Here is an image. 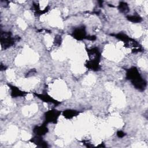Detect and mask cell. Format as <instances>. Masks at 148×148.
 Returning a JSON list of instances; mask_svg holds the SVG:
<instances>
[{
	"instance_id": "cell-3",
	"label": "cell",
	"mask_w": 148,
	"mask_h": 148,
	"mask_svg": "<svg viewBox=\"0 0 148 148\" xmlns=\"http://www.w3.org/2000/svg\"><path fill=\"white\" fill-rule=\"evenodd\" d=\"M61 111L53 109L47 111L45 113V122L44 123L47 124L48 123L56 124L59 116L61 114Z\"/></svg>"
},
{
	"instance_id": "cell-9",
	"label": "cell",
	"mask_w": 148,
	"mask_h": 148,
	"mask_svg": "<svg viewBox=\"0 0 148 148\" xmlns=\"http://www.w3.org/2000/svg\"><path fill=\"white\" fill-rule=\"evenodd\" d=\"M29 141L35 145H36L37 146L40 147H47L48 146V145L47 142L43 140L42 138V136H35L33 138H32Z\"/></svg>"
},
{
	"instance_id": "cell-5",
	"label": "cell",
	"mask_w": 148,
	"mask_h": 148,
	"mask_svg": "<svg viewBox=\"0 0 148 148\" xmlns=\"http://www.w3.org/2000/svg\"><path fill=\"white\" fill-rule=\"evenodd\" d=\"M34 94L39 99H40V100H42V101H43L45 102L53 103L54 105H58L60 103V102L54 99L53 97H51V96H50L49 95H48L47 94H38V93L35 92Z\"/></svg>"
},
{
	"instance_id": "cell-17",
	"label": "cell",
	"mask_w": 148,
	"mask_h": 148,
	"mask_svg": "<svg viewBox=\"0 0 148 148\" xmlns=\"http://www.w3.org/2000/svg\"><path fill=\"white\" fill-rule=\"evenodd\" d=\"M6 68V67L5 66H3V65L2 64H1V71H2V70H5V69Z\"/></svg>"
},
{
	"instance_id": "cell-4",
	"label": "cell",
	"mask_w": 148,
	"mask_h": 148,
	"mask_svg": "<svg viewBox=\"0 0 148 148\" xmlns=\"http://www.w3.org/2000/svg\"><path fill=\"white\" fill-rule=\"evenodd\" d=\"M72 36L78 40L85 39L87 36L86 28L84 26H81L75 29L72 33Z\"/></svg>"
},
{
	"instance_id": "cell-2",
	"label": "cell",
	"mask_w": 148,
	"mask_h": 148,
	"mask_svg": "<svg viewBox=\"0 0 148 148\" xmlns=\"http://www.w3.org/2000/svg\"><path fill=\"white\" fill-rule=\"evenodd\" d=\"M16 40L15 38L12 36L10 32H1V44L5 49L13 46Z\"/></svg>"
},
{
	"instance_id": "cell-13",
	"label": "cell",
	"mask_w": 148,
	"mask_h": 148,
	"mask_svg": "<svg viewBox=\"0 0 148 148\" xmlns=\"http://www.w3.org/2000/svg\"><path fill=\"white\" fill-rule=\"evenodd\" d=\"M127 18L128 21L132 22V23H140L142 20V17L140 16H139V15H136V14L128 16H127Z\"/></svg>"
},
{
	"instance_id": "cell-18",
	"label": "cell",
	"mask_w": 148,
	"mask_h": 148,
	"mask_svg": "<svg viewBox=\"0 0 148 148\" xmlns=\"http://www.w3.org/2000/svg\"><path fill=\"white\" fill-rule=\"evenodd\" d=\"M103 143H101L100 145H98V147H105V145H103Z\"/></svg>"
},
{
	"instance_id": "cell-14",
	"label": "cell",
	"mask_w": 148,
	"mask_h": 148,
	"mask_svg": "<svg viewBox=\"0 0 148 148\" xmlns=\"http://www.w3.org/2000/svg\"><path fill=\"white\" fill-rule=\"evenodd\" d=\"M61 42H62L61 37L60 35H57L54 39V43L57 46H60L61 43Z\"/></svg>"
},
{
	"instance_id": "cell-15",
	"label": "cell",
	"mask_w": 148,
	"mask_h": 148,
	"mask_svg": "<svg viewBox=\"0 0 148 148\" xmlns=\"http://www.w3.org/2000/svg\"><path fill=\"white\" fill-rule=\"evenodd\" d=\"M125 135V134L124 132H123L122 131H118L117 132V136L120 138H123Z\"/></svg>"
},
{
	"instance_id": "cell-8",
	"label": "cell",
	"mask_w": 148,
	"mask_h": 148,
	"mask_svg": "<svg viewBox=\"0 0 148 148\" xmlns=\"http://www.w3.org/2000/svg\"><path fill=\"white\" fill-rule=\"evenodd\" d=\"M8 85L10 87V89L11 91L10 95L13 98H17L18 97H24L27 94V92L21 90L18 87L14 86H13L9 84H8Z\"/></svg>"
},
{
	"instance_id": "cell-6",
	"label": "cell",
	"mask_w": 148,
	"mask_h": 148,
	"mask_svg": "<svg viewBox=\"0 0 148 148\" xmlns=\"http://www.w3.org/2000/svg\"><path fill=\"white\" fill-rule=\"evenodd\" d=\"M90 60H97L100 61L101 54L98 48L95 47L87 50Z\"/></svg>"
},
{
	"instance_id": "cell-12",
	"label": "cell",
	"mask_w": 148,
	"mask_h": 148,
	"mask_svg": "<svg viewBox=\"0 0 148 148\" xmlns=\"http://www.w3.org/2000/svg\"><path fill=\"white\" fill-rule=\"evenodd\" d=\"M118 9L121 13H127L129 12L128 5L126 2H120L118 6Z\"/></svg>"
},
{
	"instance_id": "cell-7",
	"label": "cell",
	"mask_w": 148,
	"mask_h": 148,
	"mask_svg": "<svg viewBox=\"0 0 148 148\" xmlns=\"http://www.w3.org/2000/svg\"><path fill=\"white\" fill-rule=\"evenodd\" d=\"M46 125V124L43 123L40 125H36L33 129L34 133L37 136H42L45 135V134H46V133L48 132L49 131Z\"/></svg>"
},
{
	"instance_id": "cell-11",
	"label": "cell",
	"mask_w": 148,
	"mask_h": 148,
	"mask_svg": "<svg viewBox=\"0 0 148 148\" xmlns=\"http://www.w3.org/2000/svg\"><path fill=\"white\" fill-rule=\"evenodd\" d=\"M80 113V112L73 109H66L62 112V115L65 119H71L73 117L77 116Z\"/></svg>"
},
{
	"instance_id": "cell-10",
	"label": "cell",
	"mask_w": 148,
	"mask_h": 148,
	"mask_svg": "<svg viewBox=\"0 0 148 148\" xmlns=\"http://www.w3.org/2000/svg\"><path fill=\"white\" fill-rule=\"evenodd\" d=\"M99 61L97 60H88L86 62L85 65L86 66L92 71H98L100 69V65H99Z\"/></svg>"
},
{
	"instance_id": "cell-1",
	"label": "cell",
	"mask_w": 148,
	"mask_h": 148,
	"mask_svg": "<svg viewBox=\"0 0 148 148\" xmlns=\"http://www.w3.org/2000/svg\"><path fill=\"white\" fill-rule=\"evenodd\" d=\"M126 79L129 80L135 88L139 91H144L147 86L146 81L141 76L138 69L132 66L127 69Z\"/></svg>"
},
{
	"instance_id": "cell-16",
	"label": "cell",
	"mask_w": 148,
	"mask_h": 148,
	"mask_svg": "<svg viewBox=\"0 0 148 148\" xmlns=\"http://www.w3.org/2000/svg\"><path fill=\"white\" fill-rule=\"evenodd\" d=\"M86 39H88L90 40H95L96 39V36L94 35H91V36H87L86 38Z\"/></svg>"
}]
</instances>
